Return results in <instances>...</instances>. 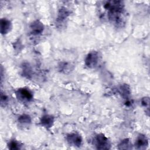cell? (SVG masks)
Here are the masks:
<instances>
[{"instance_id": "3", "label": "cell", "mask_w": 150, "mask_h": 150, "mask_svg": "<svg viewBox=\"0 0 150 150\" xmlns=\"http://www.w3.org/2000/svg\"><path fill=\"white\" fill-rule=\"evenodd\" d=\"M17 98L22 102H30L33 100V93L26 88H19L15 91Z\"/></svg>"}, {"instance_id": "10", "label": "cell", "mask_w": 150, "mask_h": 150, "mask_svg": "<svg viewBox=\"0 0 150 150\" xmlns=\"http://www.w3.org/2000/svg\"><path fill=\"white\" fill-rule=\"evenodd\" d=\"M70 14L69 11L65 7H62L58 12L57 17V23L60 24L64 22Z\"/></svg>"}, {"instance_id": "2", "label": "cell", "mask_w": 150, "mask_h": 150, "mask_svg": "<svg viewBox=\"0 0 150 150\" xmlns=\"http://www.w3.org/2000/svg\"><path fill=\"white\" fill-rule=\"evenodd\" d=\"M94 144L97 149H109L111 148V142L109 139L103 134H98L94 138Z\"/></svg>"}, {"instance_id": "16", "label": "cell", "mask_w": 150, "mask_h": 150, "mask_svg": "<svg viewBox=\"0 0 150 150\" xmlns=\"http://www.w3.org/2000/svg\"><path fill=\"white\" fill-rule=\"evenodd\" d=\"M8 97L5 94H3L2 93H1V106H5V105L8 103Z\"/></svg>"}, {"instance_id": "14", "label": "cell", "mask_w": 150, "mask_h": 150, "mask_svg": "<svg viewBox=\"0 0 150 150\" xmlns=\"http://www.w3.org/2000/svg\"><path fill=\"white\" fill-rule=\"evenodd\" d=\"M32 69L28 63H24L22 65V74L27 78H30L32 75Z\"/></svg>"}, {"instance_id": "7", "label": "cell", "mask_w": 150, "mask_h": 150, "mask_svg": "<svg viewBox=\"0 0 150 150\" xmlns=\"http://www.w3.org/2000/svg\"><path fill=\"white\" fill-rule=\"evenodd\" d=\"M148 145V139L147 137L143 134H139L135 141V148L138 149H144Z\"/></svg>"}, {"instance_id": "6", "label": "cell", "mask_w": 150, "mask_h": 150, "mask_svg": "<svg viewBox=\"0 0 150 150\" xmlns=\"http://www.w3.org/2000/svg\"><path fill=\"white\" fill-rule=\"evenodd\" d=\"M68 144L74 146H80L82 144V138L80 135L77 133L69 134L66 137Z\"/></svg>"}, {"instance_id": "9", "label": "cell", "mask_w": 150, "mask_h": 150, "mask_svg": "<svg viewBox=\"0 0 150 150\" xmlns=\"http://www.w3.org/2000/svg\"><path fill=\"white\" fill-rule=\"evenodd\" d=\"M12 28L11 22L6 18H2L1 20V33L2 35H6L9 33Z\"/></svg>"}, {"instance_id": "12", "label": "cell", "mask_w": 150, "mask_h": 150, "mask_svg": "<svg viewBox=\"0 0 150 150\" xmlns=\"http://www.w3.org/2000/svg\"><path fill=\"white\" fill-rule=\"evenodd\" d=\"M31 118L28 114H22L20 115L18 119V122L22 125H29L31 123Z\"/></svg>"}, {"instance_id": "4", "label": "cell", "mask_w": 150, "mask_h": 150, "mask_svg": "<svg viewBox=\"0 0 150 150\" xmlns=\"http://www.w3.org/2000/svg\"><path fill=\"white\" fill-rule=\"evenodd\" d=\"M99 57V54L97 51L89 52L84 60L86 66L90 69L95 68L98 63Z\"/></svg>"}, {"instance_id": "17", "label": "cell", "mask_w": 150, "mask_h": 150, "mask_svg": "<svg viewBox=\"0 0 150 150\" xmlns=\"http://www.w3.org/2000/svg\"><path fill=\"white\" fill-rule=\"evenodd\" d=\"M141 104L142 106L147 108V110L149 111V97H144L141 100Z\"/></svg>"}, {"instance_id": "15", "label": "cell", "mask_w": 150, "mask_h": 150, "mask_svg": "<svg viewBox=\"0 0 150 150\" xmlns=\"http://www.w3.org/2000/svg\"><path fill=\"white\" fill-rule=\"evenodd\" d=\"M8 147L9 149L12 150H18L21 149L22 145L19 142L16 140L12 139L8 143Z\"/></svg>"}, {"instance_id": "11", "label": "cell", "mask_w": 150, "mask_h": 150, "mask_svg": "<svg viewBox=\"0 0 150 150\" xmlns=\"http://www.w3.org/2000/svg\"><path fill=\"white\" fill-rule=\"evenodd\" d=\"M119 93L125 100H128L131 94V90L129 86L127 84H123L121 85L118 88Z\"/></svg>"}, {"instance_id": "18", "label": "cell", "mask_w": 150, "mask_h": 150, "mask_svg": "<svg viewBox=\"0 0 150 150\" xmlns=\"http://www.w3.org/2000/svg\"><path fill=\"white\" fill-rule=\"evenodd\" d=\"M59 67H60V70L63 71H69V70L71 69H70V65L68 64L67 63H61L60 66H59Z\"/></svg>"}, {"instance_id": "1", "label": "cell", "mask_w": 150, "mask_h": 150, "mask_svg": "<svg viewBox=\"0 0 150 150\" xmlns=\"http://www.w3.org/2000/svg\"><path fill=\"white\" fill-rule=\"evenodd\" d=\"M100 5V12L103 18L117 26H122L125 23L126 14L122 1H103Z\"/></svg>"}, {"instance_id": "13", "label": "cell", "mask_w": 150, "mask_h": 150, "mask_svg": "<svg viewBox=\"0 0 150 150\" xmlns=\"http://www.w3.org/2000/svg\"><path fill=\"white\" fill-rule=\"evenodd\" d=\"M132 144L129 139L125 138L122 139L118 145V149H129L132 148Z\"/></svg>"}, {"instance_id": "8", "label": "cell", "mask_w": 150, "mask_h": 150, "mask_svg": "<svg viewBox=\"0 0 150 150\" xmlns=\"http://www.w3.org/2000/svg\"><path fill=\"white\" fill-rule=\"evenodd\" d=\"M54 121V118L52 115H49V114H45L41 117L40 122L42 126H43V127L47 129H49L53 126Z\"/></svg>"}, {"instance_id": "5", "label": "cell", "mask_w": 150, "mask_h": 150, "mask_svg": "<svg viewBox=\"0 0 150 150\" xmlns=\"http://www.w3.org/2000/svg\"><path fill=\"white\" fill-rule=\"evenodd\" d=\"M30 32L32 35H39L44 30L43 24L39 20H36L30 23L29 26Z\"/></svg>"}]
</instances>
